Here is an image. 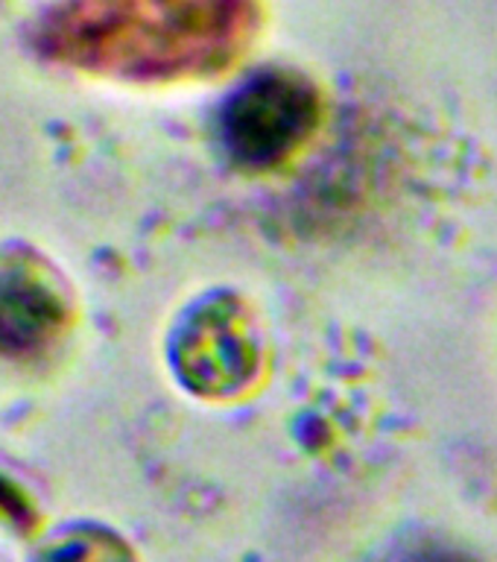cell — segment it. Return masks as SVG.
I'll list each match as a JSON object with an SVG mask.
<instances>
[{
    "label": "cell",
    "instance_id": "1",
    "mask_svg": "<svg viewBox=\"0 0 497 562\" xmlns=\"http://www.w3.org/2000/svg\"><path fill=\"white\" fill-rule=\"evenodd\" d=\"M244 0H77L59 24V50L91 68L173 77L235 50Z\"/></svg>",
    "mask_w": 497,
    "mask_h": 562
},
{
    "label": "cell",
    "instance_id": "2",
    "mask_svg": "<svg viewBox=\"0 0 497 562\" xmlns=\"http://www.w3.org/2000/svg\"><path fill=\"white\" fill-rule=\"evenodd\" d=\"M314 123V100L284 77H263L231 100L223 135L237 161L270 167L284 158Z\"/></svg>",
    "mask_w": 497,
    "mask_h": 562
},
{
    "label": "cell",
    "instance_id": "3",
    "mask_svg": "<svg viewBox=\"0 0 497 562\" xmlns=\"http://www.w3.org/2000/svg\"><path fill=\"white\" fill-rule=\"evenodd\" d=\"M65 305L44 276L42 267L26 258H0V351L35 349L50 340L61 325Z\"/></svg>",
    "mask_w": 497,
    "mask_h": 562
},
{
    "label": "cell",
    "instance_id": "4",
    "mask_svg": "<svg viewBox=\"0 0 497 562\" xmlns=\"http://www.w3.org/2000/svg\"><path fill=\"white\" fill-rule=\"evenodd\" d=\"M255 351L244 323L231 307H214L188 328L182 346V372L193 386L226 393L252 375Z\"/></svg>",
    "mask_w": 497,
    "mask_h": 562
}]
</instances>
